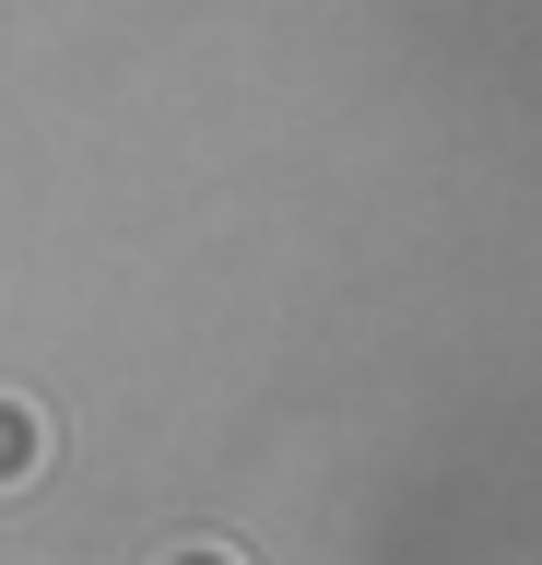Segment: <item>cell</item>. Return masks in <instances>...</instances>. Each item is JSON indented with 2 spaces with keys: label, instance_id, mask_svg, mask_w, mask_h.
<instances>
[{
  "label": "cell",
  "instance_id": "7a4b0ae2",
  "mask_svg": "<svg viewBox=\"0 0 542 565\" xmlns=\"http://www.w3.org/2000/svg\"><path fill=\"white\" fill-rule=\"evenodd\" d=\"M166 565H236V554H224V542H178Z\"/></svg>",
  "mask_w": 542,
  "mask_h": 565
},
{
  "label": "cell",
  "instance_id": "6da1fadb",
  "mask_svg": "<svg viewBox=\"0 0 542 565\" xmlns=\"http://www.w3.org/2000/svg\"><path fill=\"white\" fill-rule=\"evenodd\" d=\"M36 459H47L36 401H12V388H0V494H24V483H36Z\"/></svg>",
  "mask_w": 542,
  "mask_h": 565
}]
</instances>
